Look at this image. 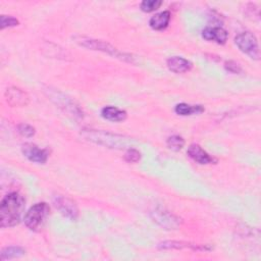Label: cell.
Masks as SVG:
<instances>
[{"label": "cell", "instance_id": "obj_1", "mask_svg": "<svg viewBox=\"0 0 261 261\" xmlns=\"http://www.w3.org/2000/svg\"><path fill=\"white\" fill-rule=\"evenodd\" d=\"M24 204V198L16 192L9 193L2 199L0 205V225L2 228L12 227L19 223Z\"/></svg>", "mask_w": 261, "mask_h": 261}, {"label": "cell", "instance_id": "obj_2", "mask_svg": "<svg viewBox=\"0 0 261 261\" xmlns=\"http://www.w3.org/2000/svg\"><path fill=\"white\" fill-rule=\"evenodd\" d=\"M83 136L98 145H102L108 148L121 149L124 148L126 144V139L119 135L110 134L103 130H95V129H87L83 132Z\"/></svg>", "mask_w": 261, "mask_h": 261}, {"label": "cell", "instance_id": "obj_3", "mask_svg": "<svg viewBox=\"0 0 261 261\" xmlns=\"http://www.w3.org/2000/svg\"><path fill=\"white\" fill-rule=\"evenodd\" d=\"M50 208L47 203L40 202L33 205L24 215V223L28 228L34 231H39L44 226L49 215Z\"/></svg>", "mask_w": 261, "mask_h": 261}, {"label": "cell", "instance_id": "obj_4", "mask_svg": "<svg viewBox=\"0 0 261 261\" xmlns=\"http://www.w3.org/2000/svg\"><path fill=\"white\" fill-rule=\"evenodd\" d=\"M75 42L85 48L88 49H92V50H99L105 53H108L116 58H120L123 60H128L132 61V57L130 55L121 53L120 51H118L116 48H114L113 46H111L110 44L101 41V40H96V39H92V38H86V37H75L74 38Z\"/></svg>", "mask_w": 261, "mask_h": 261}, {"label": "cell", "instance_id": "obj_5", "mask_svg": "<svg viewBox=\"0 0 261 261\" xmlns=\"http://www.w3.org/2000/svg\"><path fill=\"white\" fill-rule=\"evenodd\" d=\"M234 42L238 46V48L250 56L252 59L258 60L260 57V52H259V46H258V41L255 35L251 32H242L237 37L234 38Z\"/></svg>", "mask_w": 261, "mask_h": 261}, {"label": "cell", "instance_id": "obj_6", "mask_svg": "<svg viewBox=\"0 0 261 261\" xmlns=\"http://www.w3.org/2000/svg\"><path fill=\"white\" fill-rule=\"evenodd\" d=\"M48 96L56 103L58 107H60L68 115H71L73 117L83 116V110L69 97L63 95L58 91H50Z\"/></svg>", "mask_w": 261, "mask_h": 261}, {"label": "cell", "instance_id": "obj_7", "mask_svg": "<svg viewBox=\"0 0 261 261\" xmlns=\"http://www.w3.org/2000/svg\"><path fill=\"white\" fill-rule=\"evenodd\" d=\"M53 204L64 217L70 220H76L79 217V209L76 204L66 196L55 195L53 197Z\"/></svg>", "mask_w": 261, "mask_h": 261}, {"label": "cell", "instance_id": "obj_8", "mask_svg": "<svg viewBox=\"0 0 261 261\" xmlns=\"http://www.w3.org/2000/svg\"><path fill=\"white\" fill-rule=\"evenodd\" d=\"M151 215L152 219L165 229H175L179 225V219L164 209H155Z\"/></svg>", "mask_w": 261, "mask_h": 261}, {"label": "cell", "instance_id": "obj_9", "mask_svg": "<svg viewBox=\"0 0 261 261\" xmlns=\"http://www.w3.org/2000/svg\"><path fill=\"white\" fill-rule=\"evenodd\" d=\"M21 151H22V154L30 161L36 162V163H41V164L45 163L49 156V152L47 149H41L37 145L31 144V143L22 145Z\"/></svg>", "mask_w": 261, "mask_h": 261}, {"label": "cell", "instance_id": "obj_10", "mask_svg": "<svg viewBox=\"0 0 261 261\" xmlns=\"http://www.w3.org/2000/svg\"><path fill=\"white\" fill-rule=\"evenodd\" d=\"M5 98L7 103L13 107L27 106L30 102V97L27 92L17 87L8 88L5 92Z\"/></svg>", "mask_w": 261, "mask_h": 261}, {"label": "cell", "instance_id": "obj_11", "mask_svg": "<svg viewBox=\"0 0 261 261\" xmlns=\"http://www.w3.org/2000/svg\"><path fill=\"white\" fill-rule=\"evenodd\" d=\"M160 250H179V249H191L193 251H211L212 248L208 245H198L182 241H164L158 245Z\"/></svg>", "mask_w": 261, "mask_h": 261}, {"label": "cell", "instance_id": "obj_12", "mask_svg": "<svg viewBox=\"0 0 261 261\" xmlns=\"http://www.w3.org/2000/svg\"><path fill=\"white\" fill-rule=\"evenodd\" d=\"M188 155L197 163L199 164H211L215 163L216 159L210 156L204 149L201 148L198 144H192L188 148Z\"/></svg>", "mask_w": 261, "mask_h": 261}, {"label": "cell", "instance_id": "obj_13", "mask_svg": "<svg viewBox=\"0 0 261 261\" xmlns=\"http://www.w3.org/2000/svg\"><path fill=\"white\" fill-rule=\"evenodd\" d=\"M227 32L220 27H207L202 31V37L207 41H213L217 44H225Z\"/></svg>", "mask_w": 261, "mask_h": 261}, {"label": "cell", "instance_id": "obj_14", "mask_svg": "<svg viewBox=\"0 0 261 261\" xmlns=\"http://www.w3.org/2000/svg\"><path fill=\"white\" fill-rule=\"evenodd\" d=\"M166 64L169 70L175 73H184V72L190 71L193 67V64L190 60L180 56L169 57L166 61Z\"/></svg>", "mask_w": 261, "mask_h": 261}, {"label": "cell", "instance_id": "obj_15", "mask_svg": "<svg viewBox=\"0 0 261 261\" xmlns=\"http://www.w3.org/2000/svg\"><path fill=\"white\" fill-rule=\"evenodd\" d=\"M101 115L103 118L113 121V122H119L125 120L127 114L124 110L119 109L115 106H106L101 110Z\"/></svg>", "mask_w": 261, "mask_h": 261}, {"label": "cell", "instance_id": "obj_16", "mask_svg": "<svg viewBox=\"0 0 261 261\" xmlns=\"http://www.w3.org/2000/svg\"><path fill=\"white\" fill-rule=\"evenodd\" d=\"M169 20H170V12L165 10L153 15L149 20V24L155 31H162L168 25Z\"/></svg>", "mask_w": 261, "mask_h": 261}, {"label": "cell", "instance_id": "obj_17", "mask_svg": "<svg viewBox=\"0 0 261 261\" xmlns=\"http://www.w3.org/2000/svg\"><path fill=\"white\" fill-rule=\"evenodd\" d=\"M174 111L176 114L181 116H188L192 114H198L204 111V107L202 105H191L187 103L176 104Z\"/></svg>", "mask_w": 261, "mask_h": 261}, {"label": "cell", "instance_id": "obj_18", "mask_svg": "<svg viewBox=\"0 0 261 261\" xmlns=\"http://www.w3.org/2000/svg\"><path fill=\"white\" fill-rule=\"evenodd\" d=\"M25 253L24 249L18 246H10L6 247L1 251L0 254V260H7V259H13V258H18L22 256Z\"/></svg>", "mask_w": 261, "mask_h": 261}, {"label": "cell", "instance_id": "obj_19", "mask_svg": "<svg viewBox=\"0 0 261 261\" xmlns=\"http://www.w3.org/2000/svg\"><path fill=\"white\" fill-rule=\"evenodd\" d=\"M166 145L169 149H171L173 151H179L185 146V140L180 136L173 135L167 139Z\"/></svg>", "mask_w": 261, "mask_h": 261}, {"label": "cell", "instance_id": "obj_20", "mask_svg": "<svg viewBox=\"0 0 261 261\" xmlns=\"http://www.w3.org/2000/svg\"><path fill=\"white\" fill-rule=\"evenodd\" d=\"M162 4V1L160 0H144L141 3V9L144 12H152L156 9H158Z\"/></svg>", "mask_w": 261, "mask_h": 261}, {"label": "cell", "instance_id": "obj_21", "mask_svg": "<svg viewBox=\"0 0 261 261\" xmlns=\"http://www.w3.org/2000/svg\"><path fill=\"white\" fill-rule=\"evenodd\" d=\"M123 158L128 163H136V162H138L140 160L141 153L137 149H135V148H128L125 151Z\"/></svg>", "mask_w": 261, "mask_h": 261}, {"label": "cell", "instance_id": "obj_22", "mask_svg": "<svg viewBox=\"0 0 261 261\" xmlns=\"http://www.w3.org/2000/svg\"><path fill=\"white\" fill-rule=\"evenodd\" d=\"M18 23H19V21L13 16H7V15H1L0 16V28H1V30H4L5 28L15 27Z\"/></svg>", "mask_w": 261, "mask_h": 261}, {"label": "cell", "instance_id": "obj_23", "mask_svg": "<svg viewBox=\"0 0 261 261\" xmlns=\"http://www.w3.org/2000/svg\"><path fill=\"white\" fill-rule=\"evenodd\" d=\"M17 129H18V133L25 138H31L35 135V127H33L28 123H20L17 126Z\"/></svg>", "mask_w": 261, "mask_h": 261}, {"label": "cell", "instance_id": "obj_24", "mask_svg": "<svg viewBox=\"0 0 261 261\" xmlns=\"http://www.w3.org/2000/svg\"><path fill=\"white\" fill-rule=\"evenodd\" d=\"M224 67H225V69H226L227 71H229V72H231V73H240V72H242V67H241V65H240L239 63L234 62V61H231V60L226 61V62L224 63Z\"/></svg>", "mask_w": 261, "mask_h": 261}]
</instances>
